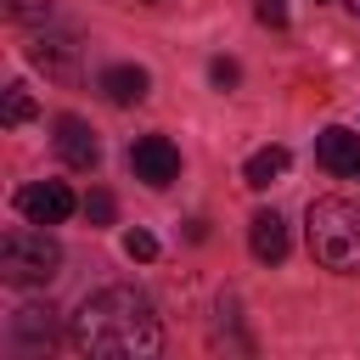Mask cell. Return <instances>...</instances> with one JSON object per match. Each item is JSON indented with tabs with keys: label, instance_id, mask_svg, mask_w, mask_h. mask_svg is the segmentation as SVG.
Returning a JSON list of instances; mask_svg holds the SVG:
<instances>
[{
	"label": "cell",
	"instance_id": "1",
	"mask_svg": "<svg viewBox=\"0 0 360 360\" xmlns=\"http://www.w3.org/2000/svg\"><path fill=\"white\" fill-rule=\"evenodd\" d=\"M68 338H73L79 354H96V360H135V354H158L163 349L152 298L141 287H101V292H90L73 309Z\"/></svg>",
	"mask_w": 360,
	"mask_h": 360
},
{
	"label": "cell",
	"instance_id": "2",
	"mask_svg": "<svg viewBox=\"0 0 360 360\" xmlns=\"http://www.w3.org/2000/svg\"><path fill=\"white\" fill-rule=\"evenodd\" d=\"M304 236L315 264L338 270V276H360V208L343 197H321L304 214Z\"/></svg>",
	"mask_w": 360,
	"mask_h": 360
},
{
	"label": "cell",
	"instance_id": "3",
	"mask_svg": "<svg viewBox=\"0 0 360 360\" xmlns=\"http://www.w3.org/2000/svg\"><path fill=\"white\" fill-rule=\"evenodd\" d=\"M56 270H62V248L45 231H34V219L11 225L0 236V281H11V287H45Z\"/></svg>",
	"mask_w": 360,
	"mask_h": 360
},
{
	"label": "cell",
	"instance_id": "4",
	"mask_svg": "<svg viewBox=\"0 0 360 360\" xmlns=\"http://www.w3.org/2000/svg\"><path fill=\"white\" fill-rule=\"evenodd\" d=\"M129 169H135V180H146L152 191H163V186L180 180V146L169 135H141L129 146Z\"/></svg>",
	"mask_w": 360,
	"mask_h": 360
},
{
	"label": "cell",
	"instance_id": "5",
	"mask_svg": "<svg viewBox=\"0 0 360 360\" xmlns=\"http://www.w3.org/2000/svg\"><path fill=\"white\" fill-rule=\"evenodd\" d=\"M28 62H34V68H45L51 79L73 84V79H79V39H73V34H62V28H39V34L28 39Z\"/></svg>",
	"mask_w": 360,
	"mask_h": 360
},
{
	"label": "cell",
	"instance_id": "6",
	"mask_svg": "<svg viewBox=\"0 0 360 360\" xmlns=\"http://www.w3.org/2000/svg\"><path fill=\"white\" fill-rule=\"evenodd\" d=\"M17 214L34 219V225H62L73 214V191L62 180H34V186L17 191Z\"/></svg>",
	"mask_w": 360,
	"mask_h": 360
},
{
	"label": "cell",
	"instance_id": "7",
	"mask_svg": "<svg viewBox=\"0 0 360 360\" xmlns=\"http://www.w3.org/2000/svg\"><path fill=\"white\" fill-rule=\"evenodd\" d=\"M315 163H321L326 174H338V180H354V174H360V135L343 129V124H326V129L315 135Z\"/></svg>",
	"mask_w": 360,
	"mask_h": 360
},
{
	"label": "cell",
	"instance_id": "8",
	"mask_svg": "<svg viewBox=\"0 0 360 360\" xmlns=\"http://www.w3.org/2000/svg\"><path fill=\"white\" fill-rule=\"evenodd\" d=\"M56 158L68 163V169H96L101 163V141H96V129L84 124V118H56Z\"/></svg>",
	"mask_w": 360,
	"mask_h": 360
},
{
	"label": "cell",
	"instance_id": "9",
	"mask_svg": "<svg viewBox=\"0 0 360 360\" xmlns=\"http://www.w3.org/2000/svg\"><path fill=\"white\" fill-rule=\"evenodd\" d=\"M96 90H101L112 107H135V101H146L152 79H146V68H135V62H112V68L96 79Z\"/></svg>",
	"mask_w": 360,
	"mask_h": 360
},
{
	"label": "cell",
	"instance_id": "10",
	"mask_svg": "<svg viewBox=\"0 0 360 360\" xmlns=\"http://www.w3.org/2000/svg\"><path fill=\"white\" fill-rule=\"evenodd\" d=\"M248 248H253V259H259V264L287 259V219H281L276 208H259V214L248 219Z\"/></svg>",
	"mask_w": 360,
	"mask_h": 360
},
{
	"label": "cell",
	"instance_id": "11",
	"mask_svg": "<svg viewBox=\"0 0 360 360\" xmlns=\"http://www.w3.org/2000/svg\"><path fill=\"white\" fill-rule=\"evenodd\" d=\"M11 338H17L22 349H51V343H56V309H51V304H22V309L11 315Z\"/></svg>",
	"mask_w": 360,
	"mask_h": 360
},
{
	"label": "cell",
	"instance_id": "12",
	"mask_svg": "<svg viewBox=\"0 0 360 360\" xmlns=\"http://www.w3.org/2000/svg\"><path fill=\"white\" fill-rule=\"evenodd\" d=\"M287 169H292V152H287V146H259V152L242 163V180H248L253 191H270Z\"/></svg>",
	"mask_w": 360,
	"mask_h": 360
},
{
	"label": "cell",
	"instance_id": "13",
	"mask_svg": "<svg viewBox=\"0 0 360 360\" xmlns=\"http://www.w3.org/2000/svg\"><path fill=\"white\" fill-rule=\"evenodd\" d=\"M0 118H6L11 129L34 118V96H28V84H6V112H0Z\"/></svg>",
	"mask_w": 360,
	"mask_h": 360
},
{
	"label": "cell",
	"instance_id": "14",
	"mask_svg": "<svg viewBox=\"0 0 360 360\" xmlns=\"http://www.w3.org/2000/svg\"><path fill=\"white\" fill-rule=\"evenodd\" d=\"M112 214H118L112 191H90V197H84V219H90V225H112Z\"/></svg>",
	"mask_w": 360,
	"mask_h": 360
},
{
	"label": "cell",
	"instance_id": "15",
	"mask_svg": "<svg viewBox=\"0 0 360 360\" xmlns=\"http://www.w3.org/2000/svg\"><path fill=\"white\" fill-rule=\"evenodd\" d=\"M208 79H214V90H236V84H242V68H236L231 56H214V62H208Z\"/></svg>",
	"mask_w": 360,
	"mask_h": 360
},
{
	"label": "cell",
	"instance_id": "16",
	"mask_svg": "<svg viewBox=\"0 0 360 360\" xmlns=\"http://www.w3.org/2000/svg\"><path fill=\"white\" fill-rule=\"evenodd\" d=\"M124 253L146 264V259H158V236H152V231H129V236H124Z\"/></svg>",
	"mask_w": 360,
	"mask_h": 360
},
{
	"label": "cell",
	"instance_id": "17",
	"mask_svg": "<svg viewBox=\"0 0 360 360\" xmlns=\"http://www.w3.org/2000/svg\"><path fill=\"white\" fill-rule=\"evenodd\" d=\"M253 17L264 28H287V0H253Z\"/></svg>",
	"mask_w": 360,
	"mask_h": 360
},
{
	"label": "cell",
	"instance_id": "18",
	"mask_svg": "<svg viewBox=\"0 0 360 360\" xmlns=\"http://www.w3.org/2000/svg\"><path fill=\"white\" fill-rule=\"evenodd\" d=\"M6 17H11V22H39V17H51V11H45L39 0H6Z\"/></svg>",
	"mask_w": 360,
	"mask_h": 360
},
{
	"label": "cell",
	"instance_id": "19",
	"mask_svg": "<svg viewBox=\"0 0 360 360\" xmlns=\"http://www.w3.org/2000/svg\"><path fill=\"white\" fill-rule=\"evenodd\" d=\"M343 6H349V11H354V17H360V0H343Z\"/></svg>",
	"mask_w": 360,
	"mask_h": 360
},
{
	"label": "cell",
	"instance_id": "20",
	"mask_svg": "<svg viewBox=\"0 0 360 360\" xmlns=\"http://www.w3.org/2000/svg\"><path fill=\"white\" fill-rule=\"evenodd\" d=\"M146 6H163V0H146Z\"/></svg>",
	"mask_w": 360,
	"mask_h": 360
}]
</instances>
